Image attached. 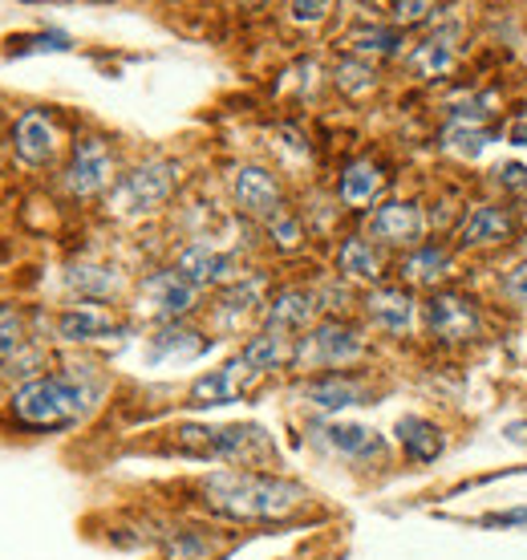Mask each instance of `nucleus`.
Segmentation results:
<instances>
[{
  "instance_id": "nucleus-1",
  "label": "nucleus",
  "mask_w": 527,
  "mask_h": 560,
  "mask_svg": "<svg viewBox=\"0 0 527 560\" xmlns=\"http://www.w3.org/2000/svg\"><path fill=\"white\" fill-rule=\"evenodd\" d=\"M199 500L208 512L236 524H272L289 520L308 504V491L284 476L248 471V467H227L199 479Z\"/></svg>"
},
{
  "instance_id": "nucleus-2",
  "label": "nucleus",
  "mask_w": 527,
  "mask_h": 560,
  "mask_svg": "<svg viewBox=\"0 0 527 560\" xmlns=\"http://www.w3.org/2000/svg\"><path fill=\"white\" fill-rule=\"evenodd\" d=\"M94 398L97 386L85 382V374L78 370L45 374V378H28L13 394V419L28 431H66L94 410Z\"/></svg>"
},
{
  "instance_id": "nucleus-3",
  "label": "nucleus",
  "mask_w": 527,
  "mask_h": 560,
  "mask_svg": "<svg viewBox=\"0 0 527 560\" xmlns=\"http://www.w3.org/2000/svg\"><path fill=\"white\" fill-rule=\"evenodd\" d=\"M175 447L191 459H223V463H260L277 459L272 439L264 434L256 422H232V427H179L175 431Z\"/></svg>"
},
{
  "instance_id": "nucleus-4",
  "label": "nucleus",
  "mask_w": 527,
  "mask_h": 560,
  "mask_svg": "<svg viewBox=\"0 0 527 560\" xmlns=\"http://www.w3.org/2000/svg\"><path fill=\"white\" fill-rule=\"evenodd\" d=\"M175 179H179V167L175 163H142L118 183L114 191V211H151L159 203H167V196L175 191Z\"/></svg>"
},
{
  "instance_id": "nucleus-5",
  "label": "nucleus",
  "mask_w": 527,
  "mask_h": 560,
  "mask_svg": "<svg viewBox=\"0 0 527 560\" xmlns=\"http://www.w3.org/2000/svg\"><path fill=\"white\" fill-rule=\"evenodd\" d=\"M426 329H431L438 341H475L483 322H479V305H475L467 293H438L426 301Z\"/></svg>"
},
{
  "instance_id": "nucleus-6",
  "label": "nucleus",
  "mask_w": 527,
  "mask_h": 560,
  "mask_svg": "<svg viewBox=\"0 0 527 560\" xmlns=\"http://www.w3.org/2000/svg\"><path fill=\"white\" fill-rule=\"evenodd\" d=\"M361 337L358 329H349V325L341 322H320L313 334L296 346V353H292V362H301V365H346L353 362V358H361Z\"/></svg>"
},
{
  "instance_id": "nucleus-7",
  "label": "nucleus",
  "mask_w": 527,
  "mask_h": 560,
  "mask_svg": "<svg viewBox=\"0 0 527 560\" xmlns=\"http://www.w3.org/2000/svg\"><path fill=\"white\" fill-rule=\"evenodd\" d=\"M114 179V154L102 139H82L73 147V159L66 167V191L78 199H90L106 191Z\"/></svg>"
},
{
  "instance_id": "nucleus-8",
  "label": "nucleus",
  "mask_w": 527,
  "mask_h": 560,
  "mask_svg": "<svg viewBox=\"0 0 527 560\" xmlns=\"http://www.w3.org/2000/svg\"><path fill=\"white\" fill-rule=\"evenodd\" d=\"M13 151L25 167H49L57 154V127L45 110H25L13 127Z\"/></svg>"
},
{
  "instance_id": "nucleus-9",
  "label": "nucleus",
  "mask_w": 527,
  "mask_h": 560,
  "mask_svg": "<svg viewBox=\"0 0 527 560\" xmlns=\"http://www.w3.org/2000/svg\"><path fill=\"white\" fill-rule=\"evenodd\" d=\"M232 196H236L239 211H248L256 220H277L284 203H280V183L264 167H236L232 175Z\"/></svg>"
},
{
  "instance_id": "nucleus-10",
  "label": "nucleus",
  "mask_w": 527,
  "mask_h": 560,
  "mask_svg": "<svg viewBox=\"0 0 527 560\" xmlns=\"http://www.w3.org/2000/svg\"><path fill=\"white\" fill-rule=\"evenodd\" d=\"M142 296H147V308H151L154 317H163V322H175V317L195 308V284L183 280L175 268L142 280Z\"/></svg>"
},
{
  "instance_id": "nucleus-11",
  "label": "nucleus",
  "mask_w": 527,
  "mask_h": 560,
  "mask_svg": "<svg viewBox=\"0 0 527 560\" xmlns=\"http://www.w3.org/2000/svg\"><path fill=\"white\" fill-rule=\"evenodd\" d=\"M244 378H256V374H251L239 358L227 362L223 370H211V374H203V378L191 386L187 407H227V402H236L239 394H244Z\"/></svg>"
},
{
  "instance_id": "nucleus-12",
  "label": "nucleus",
  "mask_w": 527,
  "mask_h": 560,
  "mask_svg": "<svg viewBox=\"0 0 527 560\" xmlns=\"http://www.w3.org/2000/svg\"><path fill=\"white\" fill-rule=\"evenodd\" d=\"M370 236L382 240V244H414V240L422 236V208H418V203H406V199L382 203V208L370 215Z\"/></svg>"
},
{
  "instance_id": "nucleus-13",
  "label": "nucleus",
  "mask_w": 527,
  "mask_h": 560,
  "mask_svg": "<svg viewBox=\"0 0 527 560\" xmlns=\"http://www.w3.org/2000/svg\"><path fill=\"white\" fill-rule=\"evenodd\" d=\"M175 272L199 289V284H220V280L236 277V265H232V256L215 253L211 244H187L175 260Z\"/></svg>"
},
{
  "instance_id": "nucleus-14",
  "label": "nucleus",
  "mask_w": 527,
  "mask_h": 560,
  "mask_svg": "<svg viewBox=\"0 0 527 560\" xmlns=\"http://www.w3.org/2000/svg\"><path fill=\"white\" fill-rule=\"evenodd\" d=\"M317 443L329 447L333 455H346V459H374L382 455V439H377L370 427H353V422H325L317 427Z\"/></svg>"
},
{
  "instance_id": "nucleus-15",
  "label": "nucleus",
  "mask_w": 527,
  "mask_h": 560,
  "mask_svg": "<svg viewBox=\"0 0 527 560\" xmlns=\"http://www.w3.org/2000/svg\"><path fill=\"white\" fill-rule=\"evenodd\" d=\"M365 382L349 378V374H320L301 390V398H308V407L320 410H346V407H361L365 402Z\"/></svg>"
},
{
  "instance_id": "nucleus-16",
  "label": "nucleus",
  "mask_w": 527,
  "mask_h": 560,
  "mask_svg": "<svg viewBox=\"0 0 527 560\" xmlns=\"http://www.w3.org/2000/svg\"><path fill=\"white\" fill-rule=\"evenodd\" d=\"M118 329H122L118 317H110L106 308H94V305L66 308V313L57 317V337H61V341H97V337H110V334H118Z\"/></svg>"
},
{
  "instance_id": "nucleus-17",
  "label": "nucleus",
  "mask_w": 527,
  "mask_h": 560,
  "mask_svg": "<svg viewBox=\"0 0 527 560\" xmlns=\"http://www.w3.org/2000/svg\"><path fill=\"white\" fill-rule=\"evenodd\" d=\"M512 236V215L495 203H479V208L467 211V220L458 228V240L467 248H479V244H500V240Z\"/></svg>"
},
{
  "instance_id": "nucleus-18",
  "label": "nucleus",
  "mask_w": 527,
  "mask_h": 560,
  "mask_svg": "<svg viewBox=\"0 0 527 560\" xmlns=\"http://www.w3.org/2000/svg\"><path fill=\"white\" fill-rule=\"evenodd\" d=\"M313 317H317V296L305 293V289H284V293L268 305V329H277V334L305 329Z\"/></svg>"
},
{
  "instance_id": "nucleus-19",
  "label": "nucleus",
  "mask_w": 527,
  "mask_h": 560,
  "mask_svg": "<svg viewBox=\"0 0 527 560\" xmlns=\"http://www.w3.org/2000/svg\"><path fill=\"white\" fill-rule=\"evenodd\" d=\"M208 350V337H199L195 329H183V325H167V329H159L151 337V362H187V358H199Z\"/></svg>"
},
{
  "instance_id": "nucleus-20",
  "label": "nucleus",
  "mask_w": 527,
  "mask_h": 560,
  "mask_svg": "<svg viewBox=\"0 0 527 560\" xmlns=\"http://www.w3.org/2000/svg\"><path fill=\"white\" fill-rule=\"evenodd\" d=\"M377 191H382V171L377 163L370 159H358V163H349L341 171V179H337V196L346 208H365V203H374Z\"/></svg>"
},
{
  "instance_id": "nucleus-21",
  "label": "nucleus",
  "mask_w": 527,
  "mask_h": 560,
  "mask_svg": "<svg viewBox=\"0 0 527 560\" xmlns=\"http://www.w3.org/2000/svg\"><path fill=\"white\" fill-rule=\"evenodd\" d=\"M370 317H374L386 334H406L414 322V296L406 289H377L370 296Z\"/></svg>"
},
{
  "instance_id": "nucleus-22",
  "label": "nucleus",
  "mask_w": 527,
  "mask_h": 560,
  "mask_svg": "<svg viewBox=\"0 0 527 560\" xmlns=\"http://www.w3.org/2000/svg\"><path fill=\"white\" fill-rule=\"evenodd\" d=\"M292 346L289 337L277 334V329H264L260 337H251L248 346H244V353H239V362L248 365L251 374H268V370H277V365L292 362Z\"/></svg>"
},
{
  "instance_id": "nucleus-23",
  "label": "nucleus",
  "mask_w": 527,
  "mask_h": 560,
  "mask_svg": "<svg viewBox=\"0 0 527 560\" xmlns=\"http://www.w3.org/2000/svg\"><path fill=\"white\" fill-rule=\"evenodd\" d=\"M398 439H402L406 455L418 463H434L443 455V431L431 419H418V415L402 419L398 422Z\"/></svg>"
},
{
  "instance_id": "nucleus-24",
  "label": "nucleus",
  "mask_w": 527,
  "mask_h": 560,
  "mask_svg": "<svg viewBox=\"0 0 527 560\" xmlns=\"http://www.w3.org/2000/svg\"><path fill=\"white\" fill-rule=\"evenodd\" d=\"M337 268L346 272V277H358V280H377L382 277V260H377L374 244L361 236H349L341 248H337Z\"/></svg>"
},
{
  "instance_id": "nucleus-25",
  "label": "nucleus",
  "mask_w": 527,
  "mask_h": 560,
  "mask_svg": "<svg viewBox=\"0 0 527 560\" xmlns=\"http://www.w3.org/2000/svg\"><path fill=\"white\" fill-rule=\"evenodd\" d=\"M70 284L78 289V293L85 296H114L118 289H122V277L114 272V268H102V265H73L70 268Z\"/></svg>"
},
{
  "instance_id": "nucleus-26",
  "label": "nucleus",
  "mask_w": 527,
  "mask_h": 560,
  "mask_svg": "<svg viewBox=\"0 0 527 560\" xmlns=\"http://www.w3.org/2000/svg\"><path fill=\"white\" fill-rule=\"evenodd\" d=\"M346 45L353 54H394L402 45V33L389 25H358L346 37Z\"/></svg>"
},
{
  "instance_id": "nucleus-27",
  "label": "nucleus",
  "mask_w": 527,
  "mask_h": 560,
  "mask_svg": "<svg viewBox=\"0 0 527 560\" xmlns=\"http://www.w3.org/2000/svg\"><path fill=\"white\" fill-rule=\"evenodd\" d=\"M446 265H450V256H446L443 248L426 244V248H418V253L402 265V277L414 280V284H434V280L446 272Z\"/></svg>"
},
{
  "instance_id": "nucleus-28",
  "label": "nucleus",
  "mask_w": 527,
  "mask_h": 560,
  "mask_svg": "<svg viewBox=\"0 0 527 560\" xmlns=\"http://www.w3.org/2000/svg\"><path fill=\"white\" fill-rule=\"evenodd\" d=\"M208 552H211V536H203L199 528L167 533V540H163V560H203Z\"/></svg>"
},
{
  "instance_id": "nucleus-29",
  "label": "nucleus",
  "mask_w": 527,
  "mask_h": 560,
  "mask_svg": "<svg viewBox=\"0 0 527 560\" xmlns=\"http://www.w3.org/2000/svg\"><path fill=\"white\" fill-rule=\"evenodd\" d=\"M450 61H455V54L446 42H426L414 54V66L422 78H443V70H450Z\"/></svg>"
},
{
  "instance_id": "nucleus-30",
  "label": "nucleus",
  "mask_w": 527,
  "mask_h": 560,
  "mask_svg": "<svg viewBox=\"0 0 527 560\" xmlns=\"http://www.w3.org/2000/svg\"><path fill=\"white\" fill-rule=\"evenodd\" d=\"M70 49V37L66 33H37V37H16L9 42V54L25 57V54H66Z\"/></svg>"
},
{
  "instance_id": "nucleus-31",
  "label": "nucleus",
  "mask_w": 527,
  "mask_h": 560,
  "mask_svg": "<svg viewBox=\"0 0 527 560\" xmlns=\"http://www.w3.org/2000/svg\"><path fill=\"white\" fill-rule=\"evenodd\" d=\"M446 147L458 154H479L487 147V130H475V127H467L462 118H450V127H446Z\"/></svg>"
},
{
  "instance_id": "nucleus-32",
  "label": "nucleus",
  "mask_w": 527,
  "mask_h": 560,
  "mask_svg": "<svg viewBox=\"0 0 527 560\" xmlns=\"http://www.w3.org/2000/svg\"><path fill=\"white\" fill-rule=\"evenodd\" d=\"M16 350H21V317H16V308L0 305V365L13 362Z\"/></svg>"
},
{
  "instance_id": "nucleus-33",
  "label": "nucleus",
  "mask_w": 527,
  "mask_h": 560,
  "mask_svg": "<svg viewBox=\"0 0 527 560\" xmlns=\"http://www.w3.org/2000/svg\"><path fill=\"white\" fill-rule=\"evenodd\" d=\"M268 232L277 236L280 248H296V244H301V224H296L292 215H284V211H280L277 220H268Z\"/></svg>"
},
{
  "instance_id": "nucleus-34",
  "label": "nucleus",
  "mask_w": 527,
  "mask_h": 560,
  "mask_svg": "<svg viewBox=\"0 0 527 560\" xmlns=\"http://www.w3.org/2000/svg\"><path fill=\"white\" fill-rule=\"evenodd\" d=\"M434 13H443L438 4H394L398 25H418V21H431Z\"/></svg>"
},
{
  "instance_id": "nucleus-35",
  "label": "nucleus",
  "mask_w": 527,
  "mask_h": 560,
  "mask_svg": "<svg viewBox=\"0 0 527 560\" xmlns=\"http://www.w3.org/2000/svg\"><path fill=\"white\" fill-rule=\"evenodd\" d=\"M503 289H507V293H512L515 301H524V305H527V260H524V265H515L512 272H507Z\"/></svg>"
},
{
  "instance_id": "nucleus-36",
  "label": "nucleus",
  "mask_w": 527,
  "mask_h": 560,
  "mask_svg": "<svg viewBox=\"0 0 527 560\" xmlns=\"http://www.w3.org/2000/svg\"><path fill=\"white\" fill-rule=\"evenodd\" d=\"M495 175H500V183L507 191H527V167H519V163H507V167H500Z\"/></svg>"
},
{
  "instance_id": "nucleus-37",
  "label": "nucleus",
  "mask_w": 527,
  "mask_h": 560,
  "mask_svg": "<svg viewBox=\"0 0 527 560\" xmlns=\"http://www.w3.org/2000/svg\"><path fill=\"white\" fill-rule=\"evenodd\" d=\"M325 13H329V4H289L292 21H320Z\"/></svg>"
},
{
  "instance_id": "nucleus-38",
  "label": "nucleus",
  "mask_w": 527,
  "mask_h": 560,
  "mask_svg": "<svg viewBox=\"0 0 527 560\" xmlns=\"http://www.w3.org/2000/svg\"><path fill=\"white\" fill-rule=\"evenodd\" d=\"M483 524H527V508H515V512H491V516L483 520Z\"/></svg>"
},
{
  "instance_id": "nucleus-39",
  "label": "nucleus",
  "mask_w": 527,
  "mask_h": 560,
  "mask_svg": "<svg viewBox=\"0 0 527 560\" xmlns=\"http://www.w3.org/2000/svg\"><path fill=\"white\" fill-rule=\"evenodd\" d=\"M512 139L519 142V147H527V122H519V127L512 130Z\"/></svg>"
}]
</instances>
